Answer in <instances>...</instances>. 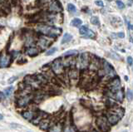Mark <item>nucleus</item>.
<instances>
[{"instance_id": "nucleus-1", "label": "nucleus", "mask_w": 133, "mask_h": 132, "mask_svg": "<svg viewBox=\"0 0 133 132\" xmlns=\"http://www.w3.org/2000/svg\"><path fill=\"white\" fill-rule=\"evenodd\" d=\"M37 31L42 33V35L49 37V38H55L58 37L62 33L61 28L52 27V26L46 25V24H39L37 26Z\"/></svg>"}, {"instance_id": "nucleus-2", "label": "nucleus", "mask_w": 133, "mask_h": 132, "mask_svg": "<svg viewBox=\"0 0 133 132\" xmlns=\"http://www.w3.org/2000/svg\"><path fill=\"white\" fill-rule=\"evenodd\" d=\"M90 65V57L87 52L81 53L76 61V67L78 70H86Z\"/></svg>"}, {"instance_id": "nucleus-3", "label": "nucleus", "mask_w": 133, "mask_h": 132, "mask_svg": "<svg viewBox=\"0 0 133 132\" xmlns=\"http://www.w3.org/2000/svg\"><path fill=\"white\" fill-rule=\"evenodd\" d=\"M51 68L53 73H55L56 75H63L64 73V66L63 63V60L61 58H57L52 62V65H51Z\"/></svg>"}, {"instance_id": "nucleus-4", "label": "nucleus", "mask_w": 133, "mask_h": 132, "mask_svg": "<svg viewBox=\"0 0 133 132\" xmlns=\"http://www.w3.org/2000/svg\"><path fill=\"white\" fill-rule=\"evenodd\" d=\"M97 125L98 126V128L100 129V130L101 132H107L110 130V125L111 124L109 123L108 120H107V116H101L100 117H98L97 120Z\"/></svg>"}, {"instance_id": "nucleus-5", "label": "nucleus", "mask_w": 133, "mask_h": 132, "mask_svg": "<svg viewBox=\"0 0 133 132\" xmlns=\"http://www.w3.org/2000/svg\"><path fill=\"white\" fill-rule=\"evenodd\" d=\"M102 71V75L109 76V77H113L116 76V72L113 67L109 64L107 62L104 61L102 62V70H100Z\"/></svg>"}, {"instance_id": "nucleus-6", "label": "nucleus", "mask_w": 133, "mask_h": 132, "mask_svg": "<svg viewBox=\"0 0 133 132\" xmlns=\"http://www.w3.org/2000/svg\"><path fill=\"white\" fill-rule=\"evenodd\" d=\"M33 99V96L31 94L22 96L20 98H18V101H17V105H18V107H25L29 104Z\"/></svg>"}, {"instance_id": "nucleus-7", "label": "nucleus", "mask_w": 133, "mask_h": 132, "mask_svg": "<svg viewBox=\"0 0 133 132\" xmlns=\"http://www.w3.org/2000/svg\"><path fill=\"white\" fill-rule=\"evenodd\" d=\"M107 87L109 89V91L111 92H116V91H119L121 89V81L120 78L118 77H115V78L112 79V81L108 83Z\"/></svg>"}, {"instance_id": "nucleus-8", "label": "nucleus", "mask_w": 133, "mask_h": 132, "mask_svg": "<svg viewBox=\"0 0 133 132\" xmlns=\"http://www.w3.org/2000/svg\"><path fill=\"white\" fill-rule=\"evenodd\" d=\"M51 42H52V40L49 39V37L48 38L41 37V38H39V40L38 41V46L41 50H46L49 47Z\"/></svg>"}, {"instance_id": "nucleus-9", "label": "nucleus", "mask_w": 133, "mask_h": 132, "mask_svg": "<svg viewBox=\"0 0 133 132\" xmlns=\"http://www.w3.org/2000/svg\"><path fill=\"white\" fill-rule=\"evenodd\" d=\"M10 62H11V56L4 52H2L1 57H0V66H1V67L4 68L8 67Z\"/></svg>"}, {"instance_id": "nucleus-10", "label": "nucleus", "mask_w": 133, "mask_h": 132, "mask_svg": "<svg viewBox=\"0 0 133 132\" xmlns=\"http://www.w3.org/2000/svg\"><path fill=\"white\" fill-rule=\"evenodd\" d=\"M89 67L92 71H99L101 67H102V64L100 63V59L94 57L92 58V62H90Z\"/></svg>"}, {"instance_id": "nucleus-11", "label": "nucleus", "mask_w": 133, "mask_h": 132, "mask_svg": "<svg viewBox=\"0 0 133 132\" xmlns=\"http://www.w3.org/2000/svg\"><path fill=\"white\" fill-rule=\"evenodd\" d=\"M109 93H111L109 95L110 97H112L114 100H116L118 102H122L123 99H124V91L122 89H120L119 91H116V92H111L109 91Z\"/></svg>"}, {"instance_id": "nucleus-12", "label": "nucleus", "mask_w": 133, "mask_h": 132, "mask_svg": "<svg viewBox=\"0 0 133 132\" xmlns=\"http://www.w3.org/2000/svg\"><path fill=\"white\" fill-rule=\"evenodd\" d=\"M62 7H61V4L60 3H59L58 1H57V0H55V1L53 2H51L49 4V6H48V10L50 11V12L52 13H59L62 11Z\"/></svg>"}, {"instance_id": "nucleus-13", "label": "nucleus", "mask_w": 133, "mask_h": 132, "mask_svg": "<svg viewBox=\"0 0 133 132\" xmlns=\"http://www.w3.org/2000/svg\"><path fill=\"white\" fill-rule=\"evenodd\" d=\"M62 60H63L64 67H72L73 65L76 66V61H77V59L74 58V56H67L66 58Z\"/></svg>"}, {"instance_id": "nucleus-14", "label": "nucleus", "mask_w": 133, "mask_h": 132, "mask_svg": "<svg viewBox=\"0 0 133 132\" xmlns=\"http://www.w3.org/2000/svg\"><path fill=\"white\" fill-rule=\"evenodd\" d=\"M47 114H45L44 112H38V113H36L34 118H33L32 120H31V122L33 123V125H39V123L43 119L47 118Z\"/></svg>"}, {"instance_id": "nucleus-15", "label": "nucleus", "mask_w": 133, "mask_h": 132, "mask_svg": "<svg viewBox=\"0 0 133 132\" xmlns=\"http://www.w3.org/2000/svg\"><path fill=\"white\" fill-rule=\"evenodd\" d=\"M107 120H108V121L109 123L111 124L112 125H114L116 124H117L118 121L121 119V117L119 116H117V115H115V114H112V113H110L108 112L107 113Z\"/></svg>"}, {"instance_id": "nucleus-16", "label": "nucleus", "mask_w": 133, "mask_h": 132, "mask_svg": "<svg viewBox=\"0 0 133 132\" xmlns=\"http://www.w3.org/2000/svg\"><path fill=\"white\" fill-rule=\"evenodd\" d=\"M50 123H51V120L45 118L42 120V121L39 123V128L42 130H48V129L50 128Z\"/></svg>"}, {"instance_id": "nucleus-17", "label": "nucleus", "mask_w": 133, "mask_h": 132, "mask_svg": "<svg viewBox=\"0 0 133 132\" xmlns=\"http://www.w3.org/2000/svg\"><path fill=\"white\" fill-rule=\"evenodd\" d=\"M63 125L62 123H56L52 126H50L48 129V132H63Z\"/></svg>"}, {"instance_id": "nucleus-18", "label": "nucleus", "mask_w": 133, "mask_h": 132, "mask_svg": "<svg viewBox=\"0 0 133 132\" xmlns=\"http://www.w3.org/2000/svg\"><path fill=\"white\" fill-rule=\"evenodd\" d=\"M35 115H36V113L33 112V111H23V112L22 113V117L28 120H32L33 118H34Z\"/></svg>"}, {"instance_id": "nucleus-19", "label": "nucleus", "mask_w": 133, "mask_h": 132, "mask_svg": "<svg viewBox=\"0 0 133 132\" xmlns=\"http://www.w3.org/2000/svg\"><path fill=\"white\" fill-rule=\"evenodd\" d=\"M68 77L71 80H77L79 77V70L71 69L68 72Z\"/></svg>"}, {"instance_id": "nucleus-20", "label": "nucleus", "mask_w": 133, "mask_h": 132, "mask_svg": "<svg viewBox=\"0 0 133 132\" xmlns=\"http://www.w3.org/2000/svg\"><path fill=\"white\" fill-rule=\"evenodd\" d=\"M26 53L30 57H34L38 54V50L34 47H29L26 50Z\"/></svg>"}, {"instance_id": "nucleus-21", "label": "nucleus", "mask_w": 133, "mask_h": 132, "mask_svg": "<svg viewBox=\"0 0 133 132\" xmlns=\"http://www.w3.org/2000/svg\"><path fill=\"white\" fill-rule=\"evenodd\" d=\"M82 24H83V21L79 18H74L72 22H71V25L73 26V27L79 28V27H81Z\"/></svg>"}, {"instance_id": "nucleus-22", "label": "nucleus", "mask_w": 133, "mask_h": 132, "mask_svg": "<svg viewBox=\"0 0 133 132\" xmlns=\"http://www.w3.org/2000/svg\"><path fill=\"white\" fill-rule=\"evenodd\" d=\"M72 39V36L70 35L69 33H66V34H64L63 38L62 39V43L63 44L67 43V42H69Z\"/></svg>"}, {"instance_id": "nucleus-23", "label": "nucleus", "mask_w": 133, "mask_h": 132, "mask_svg": "<svg viewBox=\"0 0 133 132\" xmlns=\"http://www.w3.org/2000/svg\"><path fill=\"white\" fill-rule=\"evenodd\" d=\"M13 91V87H8L7 89H5L4 91V93L5 95V97H9L11 95H12Z\"/></svg>"}, {"instance_id": "nucleus-24", "label": "nucleus", "mask_w": 133, "mask_h": 132, "mask_svg": "<svg viewBox=\"0 0 133 132\" xmlns=\"http://www.w3.org/2000/svg\"><path fill=\"white\" fill-rule=\"evenodd\" d=\"M94 37H95V33H93L92 30H90V29L85 35H83V38H94Z\"/></svg>"}, {"instance_id": "nucleus-25", "label": "nucleus", "mask_w": 133, "mask_h": 132, "mask_svg": "<svg viewBox=\"0 0 133 132\" xmlns=\"http://www.w3.org/2000/svg\"><path fill=\"white\" fill-rule=\"evenodd\" d=\"M126 96L129 101H132L133 100V91L132 90H127L126 93Z\"/></svg>"}, {"instance_id": "nucleus-26", "label": "nucleus", "mask_w": 133, "mask_h": 132, "mask_svg": "<svg viewBox=\"0 0 133 132\" xmlns=\"http://www.w3.org/2000/svg\"><path fill=\"white\" fill-rule=\"evenodd\" d=\"M88 28H87V26H82L80 28V29H79V33H80L81 35H85L87 32H88Z\"/></svg>"}, {"instance_id": "nucleus-27", "label": "nucleus", "mask_w": 133, "mask_h": 132, "mask_svg": "<svg viewBox=\"0 0 133 132\" xmlns=\"http://www.w3.org/2000/svg\"><path fill=\"white\" fill-rule=\"evenodd\" d=\"M67 10H68L70 13H76V12H77V8H76V7L72 4H69L67 5Z\"/></svg>"}, {"instance_id": "nucleus-28", "label": "nucleus", "mask_w": 133, "mask_h": 132, "mask_svg": "<svg viewBox=\"0 0 133 132\" xmlns=\"http://www.w3.org/2000/svg\"><path fill=\"white\" fill-rule=\"evenodd\" d=\"M91 22L94 25H99L100 24V22H99L98 18L97 17H96V16H93L91 18Z\"/></svg>"}, {"instance_id": "nucleus-29", "label": "nucleus", "mask_w": 133, "mask_h": 132, "mask_svg": "<svg viewBox=\"0 0 133 132\" xmlns=\"http://www.w3.org/2000/svg\"><path fill=\"white\" fill-rule=\"evenodd\" d=\"M64 131L65 132H75L76 130L72 125H67V126H65Z\"/></svg>"}, {"instance_id": "nucleus-30", "label": "nucleus", "mask_w": 133, "mask_h": 132, "mask_svg": "<svg viewBox=\"0 0 133 132\" xmlns=\"http://www.w3.org/2000/svg\"><path fill=\"white\" fill-rule=\"evenodd\" d=\"M75 55H77V51L76 50H72V51H68L67 52L64 53V56H75Z\"/></svg>"}, {"instance_id": "nucleus-31", "label": "nucleus", "mask_w": 133, "mask_h": 132, "mask_svg": "<svg viewBox=\"0 0 133 132\" xmlns=\"http://www.w3.org/2000/svg\"><path fill=\"white\" fill-rule=\"evenodd\" d=\"M43 97H44V96L43 95H37V96L34 97V101L35 102H37V103H38V102H40L42 99H43Z\"/></svg>"}, {"instance_id": "nucleus-32", "label": "nucleus", "mask_w": 133, "mask_h": 132, "mask_svg": "<svg viewBox=\"0 0 133 132\" xmlns=\"http://www.w3.org/2000/svg\"><path fill=\"white\" fill-rule=\"evenodd\" d=\"M57 51V48L56 47H52V48H51L50 50H48L46 52V55L47 56H50V55H52V54H54L55 52Z\"/></svg>"}, {"instance_id": "nucleus-33", "label": "nucleus", "mask_w": 133, "mask_h": 132, "mask_svg": "<svg viewBox=\"0 0 133 132\" xmlns=\"http://www.w3.org/2000/svg\"><path fill=\"white\" fill-rule=\"evenodd\" d=\"M116 3H117V7L119 8H121V9H122V8H125V4H124L121 1H120V0H117V1H116Z\"/></svg>"}, {"instance_id": "nucleus-34", "label": "nucleus", "mask_w": 133, "mask_h": 132, "mask_svg": "<svg viewBox=\"0 0 133 132\" xmlns=\"http://www.w3.org/2000/svg\"><path fill=\"white\" fill-rule=\"evenodd\" d=\"M95 4L97 5L99 7H103L104 4H103V2L101 1V0H97V1H95Z\"/></svg>"}, {"instance_id": "nucleus-35", "label": "nucleus", "mask_w": 133, "mask_h": 132, "mask_svg": "<svg viewBox=\"0 0 133 132\" xmlns=\"http://www.w3.org/2000/svg\"><path fill=\"white\" fill-rule=\"evenodd\" d=\"M127 62H128L129 65H132L133 64V59L131 57H127Z\"/></svg>"}, {"instance_id": "nucleus-36", "label": "nucleus", "mask_w": 133, "mask_h": 132, "mask_svg": "<svg viewBox=\"0 0 133 132\" xmlns=\"http://www.w3.org/2000/svg\"><path fill=\"white\" fill-rule=\"evenodd\" d=\"M17 78H18V77H17V76H13V77H11V78H10L9 80H8V83H9V84H11V83H12V82H13L15 81V80H16Z\"/></svg>"}, {"instance_id": "nucleus-37", "label": "nucleus", "mask_w": 133, "mask_h": 132, "mask_svg": "<svg viewBox=\"0 0 133 132\" xmlns=\"http://www.w3.org/2000/svg\"><path fill=\"white\" fill-rule=\"evenodd\" d=\"M117 37H118V38H123L124 37H125V34H124L123 33H118V34H117Z\"/></svg>"}, {"instance_id": "nucleus-38", "label": "nucleus", "mask_w": 133, "mask_h": 132, "mask_svg": "<svg viewBox=\"0 0 133 132\" xmlns=\"http://www.w3.org/2000/svg\"><path fill=\"white\" fill-rule=\"evenodd\" d=\"M4 97H5V95L4 93V91H2V92H1V100H2V101L4 99Z\"/></svg>"}, {"instance_id": "nucleus-39", "label": "nucleus", "mask_w": 133, "mask_h": 132, "mask_svg": "<svg viewBox=\"0 0 133 132\" xmlns=\"http://www.w3.org/2000/svg\"><path fill=\"white\" fill-rule=\"evenodd\" d=\"M129 25V27H130V28H131V29H133V26H131V24H128Z\"/></svg>"}, {"instance_id": "nucleus-40", "label": "nucleus", "mask_w": 133, "mask_h": 132, "mask_svg": "<svg viewBox=\"0 0 133 132\" xmlns=\"http://www.w3.org/2000/svg\"><path fill=\"white\" fill-rule=\"evenodd\" d=\"M89 132H97V131H96V130H92V131H89Z\"/></svg>"}, {"instance_id": "nucleus-41", "label": "nucleus", "mask_w": 133, "mask_h": 132, "mask_svg": "<svg viewBox=\"0 0 133 132\" xmlns=\"http://www.w3.org/2000/svg\"><path fill=\"white\" fill-rule=\"evenodd\" d=\"M122 132H127V131H126H126H122Z\"/></svg>"}]
</instances>
